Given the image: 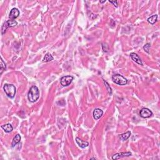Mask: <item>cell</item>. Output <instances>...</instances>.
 <instances>
[{"label":"cell","instance_id":"obj_1","mask_svg":"<svg viewBox=\"0 0 160 160\" xmlns=\"http://www.w3.org/2000/svg\"><path fill=\"white\" fill-rule=\"evenodd\" d=\"M40 98V91L36 86H33L30 88L28 93V98L30 102L34 103Z\"/></svg>","mask_w":160,"mask_h":160},{"label":"cell","instance_id":"obj_2","mask_svg":"<svg viewBox=\"0 0 160 160\" xmlns=\"http://www.w3.org/2000/svg\"><path fill=\"white\" fill-rule=\"evenodd\" d=\"M3 89L5 94L10 98H13L16 95V88L13 85L5 84L3 86Z\"/></svg>","mask_w":160,"mask_h":160},{"label":"cell","instance_id":"obj_3","mask_svg":"<svg viewBox=\"0 0 160 160\" xmlns=\"http://www.w3.org/2000/svg\"><path fill=\"white\" fill-rule=\"evenodd\" d=\"M112 80H113V82L115 83L116 84L119 85H126L128 83V80L125 78V77H123L122 75H120L119 74H114L112 76Z\"/></svg>","mask_w":160,"mask_h":160},{"label":"cell","instance_id":"obj_4","mask_svg":"<svg viewBox=\"0 0 160 160\" xmlns=\"http://www.w3.org/2000/svg\"><path fill=\"white\" fill-rule=\"evenodd\" d=\"M73 77L71 76H63L60 80V83L61 85L63 86H68L71 83V82L73 81Z\"/></svg>","mask_w":160,"mask_h":160},{"label":"cell","instance_id":"obj_5","mask_svg":"<svg viewBox=\"0 0 160 160\" xmlns=\"http://www.w3.org/2000/svg\"><path fill=\"white\" fill-rule=\"evenodd\" d=\"M139 115H140L141 117L143 118H148L152 116L153 113L148 108H144L141 109L140 111H139Z\"/></svg>","mask_w":160,"mask_h":160},{"label":"cell","instance_id":"obj_6","mask_svg":"<svg viewBox=\"0 0 160 160\" xmlns=\"http://www.w3.org/2000/svg\"><path fill=\"white\" fill-rule=\"evenodd\" d=\"M131 155V152H126V153H116V154H114L112 156V159L113 160H118V159L124 157H128V156H130Z\"/></svg>","mask_w":160,"mask_h":160},{"label":"cell","instance_id":"obj_7","mask_svg":"<svg viewBox=\"0 0 160 160\" xmlns=\"http://www.w3.org/2000/svg\"><path fill=\"white\" fill-rule=\"evenodd\" d=\"M19 15V11L17 8H13L9 13V18L10 19H15Z\"/></svg>","mask_w":160,"mask_h":160},{"label":"cell","instance_id":"obj_8","mask_svg":"<svg viewBox=\"0 0 160 160\" xmlns=\"http://www.w3.org/2000/svg\"><path fill=\"white\" fill-rule=\"evenodd\" d=\"M130 56L131 58V59L135 61V63H138V64H140V65H143V63L141 61V58H139V56H138L137 54H136L135 53H131L130 54Z\"/></svg>","mask_w":160,"mask_h":160},{"label":"cell","instance_id":"obj_9","mask_svg":"<svg viewBox=\"0 0 160 160\" xmlns=\"http://www.w3.org/2000/svg\"><path fill=\"white\" fill-rule=\"evenodd\" d=\"M103 114V111L101 110V109H95L93 111V118L96 120H99L102 116Z\"/></svg>","mask_w":160,"mask_h":160},{"label":"cell","instance_id":"obj_10","mask_svg":"<svg viewBox=\"0 0 160 160\" xmlns=\"http://www.w3.org/2000/svg\"><path fill=\"white\" fill-rule=\"evenodd\" d=\"M76 143H77L79 146H80V148H85L88 146V145H89V143H88L86 142V141H83V140H81V139L79 138H76Z\"/></svg>","mask_w":160,"mask_h":160},{"label":"cell","instance_id":"obj_11","mask_svg":"<svg viewBox=\"0 0 160 160\" xmlns=\"http://www.w3.org/2000/svg\"><path fill=\"white\" fill-rule=\"evenodd\" d=\"M1 128L6 133H10L13 129V128L11 124H6V125H2Z\"/></svg>","mask_w":160,"mask_h":160},{"label":"cell","instance_id":"obj_12","mask_svg":"<svg viewBox=\"0 0 160 160\" xmlns=\"http://www.w3.org/2000/svg\"><path fill=\"white\" fill-rule=\"evenodd\" d=\"M20 140H21V136L18 134L15 136V138L13 139V141H12V147H14L15 145H16L17 144L19 143L20 142Z\"/></svg>","mask_w":160,"mask_h":160},{"label":"cell","instance_id":"obj_13","mask_svg":"<svg viewBox=\"0 0 160 160\" xmlns=\"http://www.w3.org/2000/svg\"><path fill=\"white\" fill-rule=\"evenodd\" d=\"M131 135V132L130 131H127L126 133L122 134V135H120V138L122 141H126L128 138H129Z\"/></svg>","mask_w":160,"mask_h":160},{"label":"cell","instance_id":"obj_14","mask_svg":"<svg viewBox=\"0 0 160 160\" xmlns=\"http://www.w3.org/2000/svg\"><path fill=\"white\" fill-rule=\"evenodd\" d=\"M157 20H158V15H156L151 16H150L148 19H147L148 22L149 23L151 24H155V23L157 21Z\"/></svg>","mask_w":160,"mask_h":160},{"label":"cell","instance_id":"obj_15","mask_svg":"<svg viewBox=\"0 0 160 160\" xmlns=\"http://www.w3.org/2000/svg\"><path fill=\"white\" fill-rule=\"evenodd\" d=\"M53 60V57L51 55L50 53H47L46 54V55L45 56L44 58H43V62H49V61Z\"/></svg>","mask_w":160,"mask_h":160},{"label":"cell","instance_id":"obj_16","mask_svg":"<svg viewBox=\"0 0 160 160\" xmlns=\"http://www.w3.org/2000/svg\"><path fill=\"white\" fill-rule=\"evenodd\" d=\"M6 23H7L8 27H14L15 26H16L17 24H18L16 21L15 20V19H9V20L6 21Z\"/></svg>","mask_w":160,"mask_h":160},{"label":"cell","instance_id":"obj_17","mask_svg":"<svg viewBox=\"0 0 160 160\" xmlns=\"http://www.w3.org/2000/svg\"><path fill=\"white\" fill-rule=\"evenodd\" d=\"M6 64H5V63L4 62V61H3V59H2L1 58V72H0V73L2 74L3 71L6 70Z\"/></svg>","mask_w":160,"mask_h":160},{"label":"cell","instance_id":"obj_18","mask_svg":"<svg viewBox=\"0 0 160 160\" xmlns=\"http://www.w3.org/2000/svg\"><path fill=\"white\" fill-rule=\"evenodd\" d=\"M8 28H9V27H8V26L7 23L5 22V23L3 24V25L2 26V27H1V34H5Z\"/></svg>","mask_w":160,"mask_h":160},{"label":"cell","instance_id":"obj_19","mask_svg":"<svg viewBox=\"0 0 160 160\" xmlns=\"http://www.w3.org/2000/svg\"><path fill=\"white\" fill-rule=\"evenodd\" d=\"M104 82L105 86H106V89H107V90H108V91L109 94L111 95V93H112V90H111V88H110V86H109L108 83H107L106 81H104Z\"/></svg>","mask_w":160,"mask_h":160},{"label":"cell","instance_id":"obj_20","mask_svg":"<svg viewBox=\"0 0 160 160\" xmlns=\"http://www.w3.org/2000/svg\"><path fill=\"white\" fill-rule=\"evenodd\" d=\"M144 51H145L146 53H150V45L149 44V43H147V44H146L144 46Z\"/></svg>","mask_w":160,"mask_h":160},{"label":"cell","instance_id":"obj_21","mask_svg":"<svg viewBox=\"0 0 160 160\" xmlns=\"http://www.w3.org/2000/svg\"><path fill=\"white\" fill-rule=\"evenodd\" d=\"M109 2L111 3V4H113L115 7H117L118 6V2L116 1H109Z\"/></svg>","mask_w":160,"mask_h":160},{"label":"cell","instance_id":"obj_22","mask_svg":"<svg viewBox=\"0 0 160 160\" xmlns=\"http://www.w3.org/2000/svg\"><path fill=\"white\" fill-rule=\"evenodd\" d=\"M105 2H106V0H104V1H100V3H105Z\"/></svg>","mask_w":160,"mask_h":160},{"label":"cell","instance_id":"obj_23","mask_svg":"<svg viewBox=\"0 0 160 160\" xmlns=\"http://www.w3.org/2000/svg\"><path fill=\"white\" fill-rule=\"evenodd\" d=\"M91 160H96V158H91Z\"/></svg>","mask_w":160,"mask_h":160}]
</instances>
